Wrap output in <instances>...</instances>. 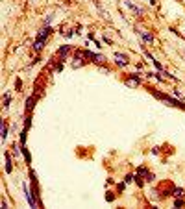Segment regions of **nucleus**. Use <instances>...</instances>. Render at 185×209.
Listing matches in <instances>:
<instances>
[{"mask_svg": "<svg viewBox=\"0 0 185 209\" xmlns=\"http://www.w3.org/2000/svg\"><path fill=\"white\" fill-rule=\"evenodd\" d=\"M115 63H117L119 67H126V65H128V56H124V54H115Z\"/></svg>", "mask_w": 185, "mask_h": 209, "instance_id": "7ed1b4c3", "label": "nucleus"}, {"mask_svg": "<svg viewBox=\"0 0 185 209\" xmlns=\"http://www.w3.org/2000/svg\"><path fill=\"white\" fill-rule=\"evenodd\" d=\"M22 189H24V196H26V200L30 202V206H32V207H35V206H37V202L33 200V196H32V192L28 191V187H26V185H22Z\"/></svg>", "mask_w": 185, "mask_h": 209, "instance_id": "39448f33", "label": "nucleus"}, {"mask_svg": "<svg viewBox=\"0 0 185 209\" xmlns=\"http://www.w3.org/2000/svg\"><path fill=\"white\" fill-rule=\"evenodd\" d=\"M24 141H26V131H22L21 133V143L24 145Z\"/></svg>", "mask_w": 185, "mask_h": 209, "instance_id": "f3484780", "label": "nucleus"}, {"mask_svg": "<svg viewBox=\"0 0 185 209\" xmlns=\"http://www.w3.org/2000/svg\"><path fill=\"white\" fill-rule=\"evenodd\" d=\"M133 180H135L133 174H128V176H126V183H130V181H133Z\"/></svg>", "mask_w": 185, "mask_h": 209, "instance_id": "2eb2a0df", "label": "nucleus"}, {"mask_svg": "<svg viewBox=\"0 0 185 209\" xmlns=\"http://www.w3.org/2000/svg\"><path fill=\"white\" fill-rule=\"evenodd\" d=\"M137 174H139V176H144V180H146V181H152V180H154V174H152V172H148L144 167L139 168V170H137Z\"/></svg>", "mask_w": 185, "mask_h": 209, "instance_id": "20e7f679", "label": "nucleus"}, {"mask_svg": "<svg viewBox=\"0 0 185 209\" xmlns=\"http://www.w3.org/2000/svg\"><path fill=\"white\" fill-rule=\"evenodd\" d=\"M6 172H8V174L11 172V163H9V155H8V154H6Z\"/></svg>", "mask_w": 185, "mask_h": 209, "instance_id": "ddd939ff", "label": "nucleus"}, {"mask_svg": "<svg viewBox=\"0 0 185 209\" xmlns=\"http://www.w3.org/2000/svg\"><path fill=\"white\" fill-rule=\"evenodd\" d=\"M52 19H54V13H50V15L46 17V24H48V22H52Z\"/></svg>", "mask_w": 185, "mask_h": 209, "instance_id": "a211bd4d", "label": "nucleus"}, {"mask_svg": "<svg viewBox=\"0 0 185 209\" xmlns=\"http://www.w3.org/2000/svg\"><path fill=\"white\" fill-rule=\"evenodd\" d=\"M137 32H139V35L143 37V41H146V43H152V41H154V35H152L148 30H144V28H137Z\"/></svg>", "mask_w": 185, "mask_h": 209, "instance_id": "f03ea898", "label": "nucleus"}, {"mask_svg": "<svg viewBox=\"0 0 185 209\" xmlns=\"http://www.w3.org/2000/svg\"><path fill=\"white\" fill-rule=\"evenodd\" d=\"M105 198H107V202H113V200H115V196H113V194H107Z\"/></svg>", "mask_w": 185, "mask_h": 209, "instance_id": "6ab92c4d", "label": "nucleus"}, {"mask_svg": "<svg viewBox=\"0 0 185 209\" xmlns=\"http://www.w3.org/2000/svg\"><path fill=\"white\" fill-rule=\"evenodd\" d=\"M8 104H9V93L4 94V107H8Z\"/></svg>", "mask_w": 185, "mask_h": 209, "instance_id": "4468645a", "label": "nucleus"}, {"mask_svg": "<svg viewBox=\"0 0 185 209\" xmlns=\"http://www.w3.org/2000/svg\"><path fill=\"white\" fill-rule=\"evenodd\" d=\"M83 58H85V50H78L76 52V56H74V59H72V69H80L83 67Z\"/></svg>", "mask_w": 185, "mask_h": 209, "instance_id": "f257e3e1", "label": "nucleus"}, {"mask_svg": "<svg viewBox=\"0 0 185 209\" xmlns=\"http://www.w3.org/2000/svg\"><path fill=\"white\" fill-rule=\"evenodd\" d=\"M43 46H44V39H37V41H35V46H33V48H35V50L39 52V50H41Z\"/></svg>", "mask_w": 185, "mask_h": 209, "instance_id": "9b49d317", "label": "nucleus"}, {"mask_svg": "<svg viewBox=\"0 0 185 209\" xmlns=\"http://www.w3.org/2000/svg\"><path fill=\"white\" fill-rule=\"evenodd\" d=\"M21 87H22V82L21 80H17V91H21Z\"/></svg>", "mask_w": 185, "mask_h": 209, "instance_id": "aec40b11", "label": "nucleus"}, {"mask_svg": "<svg viewBox=\"0 0 185 209\" xmlns=\"http://www.w3.org/2000/svg\"><path fill=\"white\" fill-rule=\"evenodd\" d=\"M6 137H8V124L2 120V141H4Z\"/></svg>", "mask_w": 185, "mask_h": 209, "instance_id": "9d476101", "label": "nucleus"}, {"mask_svg": "<svg viewBox=\"0 0 185 209\" xmlns=\"http://www.w3.org/2000/svg\"><path fill=\"white\" fill-rule=\"evenodd\" d=\"M69 52H70V46H69V44H65V46H61V48L58 50V54H59L61 58H65V56H67Z\"/></svg>", "mask_w": 185, "mask_h": 209, "instance_id": "1a4fd4ad", "label": "nucleus"}, {"mask_svg": "<svg viewBox=\"0 0 185 209\" xmlns=\"http://www.w3.org/2000/svg\"><path fill=\"white\" fill-rule=\"evenodd\" d=\"M126 85H128V87H137V85H139V78H137V76L128 78V80H126Z\"/></svg>", "mask_w": 185, "mask_h": 209, "instance_id": "6e6552de", "label": "nucleus"}, {"mask_svg": "<svg viewBox=\"0 0 185 209\" xmlns=\"http://www.w3.org/2000/svg\"><path fill=\"white\" fill-rule=\"evenodd\" d=\"M50 33H52V28L44 26V28H41V32H39V39H46V37H48Z\"/></svg>", "mask_w": 185, "mask_h": 209, "instance_id": "423d86ee", "label": "nucleus"}, {"mask_svg": "<svg viewBox=\"0 0 185 209\" xmlns=\"http://www.w3.org/2000/svg\"><path fill=\"white\" fill-rule=\"evenodd\" d=\"M174 196H178V198H182V196H185V191L183 189H174Z\"/></svg>", "mask_w": 185, "mask_h": 209, "instance_id": "f8f14e48", "label": "nucleus"}, {"mask_svg": "<svg viewBox=\"0 0 185 209\" xmlns=\"http://www.w3.org/2000/svg\"><path fill=\"white\" fill-rule=\"evenodd\" d=\"M35 98H37V96L33 94V96H30V98L26 100V111H32V109H33V104H35Z\"/></svg>", "mask_w": 185, "mask_h": 209, "instance_id": "0eeeda50", "label": "nucleus"}, {"mask_svg": "<svg viewBox=\"0 0 185 209\" xmlns=\"http://www.w3.org/2000/svg\"><path fill=\"white\" fill-rule=\"evenodd\" d=\"M174 206H176V207H183V200H176Z\"/></svg>", "mask_w": 185, "mask_h": 209, "instance_id": "dca6fc26", "label": "nucleus"}]
</instances>
